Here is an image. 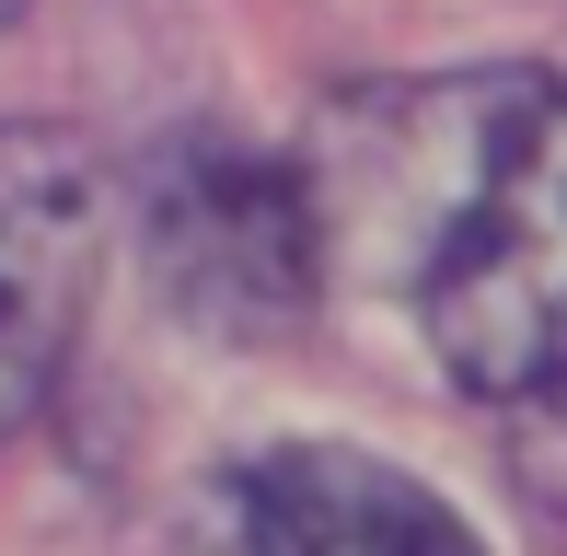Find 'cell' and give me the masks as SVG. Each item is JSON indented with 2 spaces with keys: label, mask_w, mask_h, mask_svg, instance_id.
Masks as SVG:
<instances>
[{
  "label": "cell",
  "mask_w": 567,
  "mask_h": 556,
  "mask_svg": "<svg viewBox=\"0 0 567 556\" xmlns=\"http://www.w3.org/2000/svg\"><path fill=\"white\" fill-rule=\"evenodd\" d=\"M0 23H23V0H0Z\"/></svg>",
  "instance_id": "5b68a950"
},
{
  "label": "cell",
  "mask_w": 567,
  "mask_h": 556,
  "mask_svg": "<svg viewBox=\"0 0 567 556\" xmlns=\"http://www.w3.org/2000/svg\"><path fill=\"white\" fill-rule=\"evenodd\" d=\"M244 556H486V545L452 522V498H429L382 452L290 441L244 475Z\"/></svg>",
  "instance_id": "277c9868"
},
{
  "label": "cell",
  "mask_w": 567,
  "mask_h": 556,
  "mask_svg": "<svg viewBox=\"0 0 567 556\" xmlns=\"http://www.w3.org/2000/svg\"><path fill=\"white\" fill-rule=\"evenodd\" d=\"M324 233L486 406L567 418V82L463 70L337 116Z\"/></svg>",
  "instance_id": "6da1fadb"
},
{
  "label": "cell",
  "mask_w": 567,
  "mask_h": 556,
  "mask_svg": "<svg viewBox=\"0 0 567 556\" xmlns=\"http://www.w3.org/2000/svg\"><path fill=\"white\" fill-rule=\"evenodd\" d=\"M93 244H105L93 151L35 116L0 128V441L70 371V337L93 313Z\"/></svg>",
  "instance_id": "3957f363"
},
{
  "label": "cell",
  "mask_w": 567,
  "mask_h": 556,
  "mask_svg": "<svg viewBox=\"0 0 567 556\" xmlns=\"http://www.w3.org/2000/svg\"><path fill=\"white\" fill-rule=\"evenodd\" d=\"M337 256L324 186L231 140H186L151 163V267L163 301L197 313L209 337H290L313 313V278Z\"/></svg>",
  "instance_id": "7a4b0ae2"
}]
</instances>
